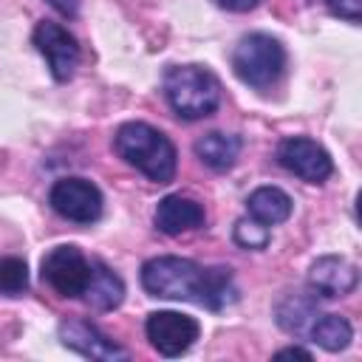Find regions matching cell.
I'll return each mask as SVG.
<instances>
[{
	"mask_svg": "<svg viewBox=\"0 0 362 362\" xmlns=\"http://www.w3.org/2000/svg\"><path fill=\"white\" fill-rule=\"evenodd\" d=\"M141 286L153 297L198 303L209 311H221L238 300L232 272L223 266H201L189 257L161 255L141 266Z\"/></svg>",
	"mask_w": 362,
	"mask_h": 362,
	"instance_id": "cell-1",
	"label": "cell"
},
{
	"mask_svg": "<svg viewBox=\"0 0 362 362\" xmlns=\"http://www.w3.org/2000/svg\"><path fill=\"white\" fill-rule=\"evenodd\" d=\"M113 147L130 167L144 173L150 181H158V184L173 181L178 167V153L161 130L144 122H127L116 130Z\"/></svg>",
	"mask_w": 362,
	"mask_h": 362,
	"instance_id": "cell-2",
	"label": "cell"
},
{
	"mask_svg": "<svg viewBox=\"0 0 362 362\" xmlns=\"http://www.w3.org/2000/svg\"><path fill=\"white\" fill-rule=\"evenodd\" d=\"M164 96L175 110V116L192 122L218 110L221 85L215 74L201 65H173L164 74Z\"/></svg>",
	"mask_w": 362,
	"mask_h": 362,
	"instance_id": "cell-3",
	"label": "cell"
},
{
	"mask_svg": "<svg viewBox=\"0 0 362 362\" xmlns=\"http://www.w3.org/2000/svg\"><path fill=\"white\" fill-rule=\"evenodd\" d=\"M232 68L240 82L252 88H272L286 68V48L272 34H246L232 51Z\"/></svg>",
	"mask_w": 362,
	"mask_h": 362,
	"instance_id": "cell-4",
	"label": "cell"
},
{
	"mask_svg": "<svg viewBox=\"0 0 362 362\" xmlns=\"http://www.w3.org/2000/svg\"><path fill=\"white\" fill-rule=\"evenodd\" d=\"M93 263L76 246H54L42 257V280L62 297H82L90 283Z\"/></svg>",
	"mask_w": 362,
	"mask_h": 362,
	"instance_id": "cell-5",
	"label": "cell"
},
{
	"mask_svg": "<svg viewBox=\"0 0 362 362\" xmlns=\"http://www.w3.org/2000/svg\"><path fill=\"white\" fill-rule=\"evenodd\" d=\"M48 201H51L54 212H59L62 218H68L74 223H93L102 215V192L96 189V184H90L88 178H79V175L59 178L51 187Z\"/></svg>",
	"mask_w": 362,
	"mask_h": 362,
	"instance_id": "cell-6",
	"label": "cell"
},
{
	"mask_svg": "<svg viewBox=\"0 0 362 362\" xmlns=\"http://www.w3.org/2000/svg\"><path fill=\"white\" fill-rule=\"evenodd\" d=\"M150 345L161 356H181L192 348V342L201 334L198 320L181 314V311H153L144 322Z\"/></svg>",
	"mask_w": 362,
	"mask_h": 362,
	"instance_id": "cell-7",
	"label": "cell"
},
{
	"mask_svg": "<svg viewBox=\"0 0 362 362\" xmlns=\"http://www.w3.org/2000/svg\"><path fill=\"white\" fill-rule=\"evenodd\" d=\"M34 45L48 59V68L57 82H68L74 76V71L79 65V45L68 28H62L59 23L42 20L34 28Z\"/></svg>",
	"mask_w": 362,
	"mask_h": 362,
	"instance_id": "cell-8",
	"label": "cell"
},
{
	"mask_svg": "<svg viewBox=\"0 0 362 362\" xmlns=\"http://www.w3.org/2000/svg\"><path fill=\"white\" fill-rule=\"evenodd\" d=\"M277 161L308 184H322L334 173V161L325 153V147H320L314 139H305V136H291L280 141Z\"/></svg>",
	"mask_w": 362,
	"mask_h": 362,
	"instance_id": "cell-9",
	"label": "cell"
},
{
	"mask_svg": "<svg viewBox=\"0 0 362 362\" xmlns=\"http://www.w3.org/2000/svg\"><path fill=\"white\" fill-rule=\"evenodd\" d=\"M59 339H62L65 348H71V351H76L79 356H88V359H102V362L127 359V351L122 345H116L107 334H102L88 320H65L59 325Z\"/></svg>",
	"mask_w": 362,
	"mask_h": 362,
	"instance_id": "cell-10",
	"label": "cell"
},
{
	"mask_svg": "<svg viewBox=\"0 0 362 362\" xmlns=\"http://www.w3.org/2000/svg\"><path fill=\"white\" fill-rule=\"evenodd\" d=\"M359 283L356 266L342 255H322L308 269V286L320 297H342L351 294Z\"/></svg>",
	"mask_w": 362,
	"mask_h": 362,
	"instance_id": "cell-11",
	"label": "cell"
},
{
	"mask_svg": "<svg viewBox=\"0 0 362 362\" xmlns=\"http://www.w3.org/2000/svg\"><path fill=\"white\" fill-rule=\"evenodd\" d=\"M204 221H206L204 206L187 195H167L156 206V226L164 235H181V232L201 229Z\"/></svg>",
	"mask_w": 362,
	"mask_h": 362,
	"instance_id": "cell-12",
	"label": "cell"
},
{
	"mask_svg": "<svg viewBox=\"0 0 362 362\" xmlns=\"http://www.w3.org/2000/svg\"><path fill=\"white\" fill-rule=\"evenodd\" d=\"M246 209L255 221H260L266 226H274V223H283V221L291 218L294 201L280 187H257L246 198Z\"/></svg>",
	"mask_w": 362,
	"mask_h": 362,
	"instance_id": "cell-13",
	"label": "cell"
},
{
	"mask_svg": "<svg viewBox=\"0 0 362 362\" xmlns=\"http://www.w3.org/2000/svg\"><path fill=\"white\" fill-rule=\"evenodd\" d=\"M88 300L90 308L96 311H113L122 300H124V283L119 274H113L105 263H93V272H90V283L82 294Z\"/></svg>",
	"mask_w": 362,
	"mask_h": 362,
	"instance_id": "cell-14",
	"label": "cell"
},
{
	"mask_svg": "<svg viewBox=\"0 0 362 362\" xmlns=\"http://www.w3.org/2000/svg\"><path fill=\"white\" fill-rule=\"evenodd\" d=\"M238 153H240V136H232V133L212 130V133H206V136H201V139L195 141V156H198L206 167H212V170H218V173L229 170V167L235 164Z\"/></svg>",
	"mask_w": 362,
	"mask_h": 362,
	"instance_id": "cell-15",
	"label": "cell"
},
{
	"mask_svg": "<svg viewBox=\"0 0 362 362\" xmlns=\"http://www.w3.org/2000/svg\"><path fill=\"white\" fill-rule=\"evenodd\" d=\"M308 334H311V339L320 348H325V351H342V348H348V342L354 337V328L339 314H317V320L311 322Z\"/></svg>",
	"mask_w": 362,
	"mask_h": 362,
	"instance_id": "cell-16",
	"label": "cell"
},
{
	"mask_svg": "<svg viewBox=\"0 0 362 362\" xmlns=\"http://www.w3.org/2000/svg\"><path fill=\"white\" fill-rule=\"evenodd\" d=\"M314 320H317V303L311 297L291 294L277 305V322L288 334H305L311 328L308 322H314Z\"/></svg>",
	"mask_w": 362,
	"mask_h": 362,
	"instance_id": "cell-17",
	"label": "cell"
},
{
	"mask_svg": "<svg viewBox=\"0 0 362 362\" xmlns=\"http://www.w3.org/2000/svg\"><path fill=\"white\" fill-rule=\"evenodd\" d=\"M28 288V266L23 257H0V294L17 297Z\"/></svg>",
	"mask_w": 362,
	"mask_h": 362,
	"instance_id": "cell-18",
	"label": "cell"
},
{
	"mask_svg": "<svg viewBox=\"0 0 362 362\" xmlns=\"http://www.w3.org/2000/svg\"><path fill=\"white\" fill-rule=\"evenodd\" d=\"M269 240H272L269 226L260 223V221H255L252 215H249V218H240V221L235 223V243H238V246L257 252V249H266Z\"/></svg>",
	"mask_w": 362,
	"mask_h": 362,
	"instance_id": "cell-19",
	"label": "cell"
},
{
	"mask_svg": "<svg viewBox=\"0 0 362 362\" xmlns=\"http://www.w3.org/2000/svg\"><path fill=\"white\" fill-rule=\"evenodd\" d=\"M325 6L331 8V14H337L348 23H359V17H362V0H325Z\"/></svg>",
	"mask_w": 362,
	"mask_h": 362,
	"instance_id": "cell-20",
	"label": "cell"
},
{
	"mask_svg": "<svg viewBox=\"0 0 362 362\" xmlns=\"http://www.w3.org/2000/svg\"><path fill=\"white\" fill-rule=\"evenodd\" d=\"M221 8H226V11H249V8H255L260 0H215Z\"/></svg>",
	"mask_w": 362,
	"mask_h": 362,
	"instance_id": "cell-21",
	"label": "cell"
},
{
	"mask_svg": "<svg viewBox=\"0 0 362 362\" xmlns=\"http://www.w3.org/2000/svg\"><path fill=\"white\" fill-rule=\"evenodd\" d=\"M62 17H76V11H79V0H48Z\"/></svg>",
	"mask_w": 362,
	"mask_h": 362,
	"instance_id": "cell-22",
	"label": "cell"
},
{
	"mask_svg": "<svg viewBox=\"0 0 362 362\" xmlns=\"http://www.w3.org/2000/svg\"><path fill=\"white\" fill-rule=\"evenodd\" d=\"M274 356H277V359H291V356H294V359H311V354H308L305 348H297V345H291V348H280Z\"/></svg>",
	"mask_w": 362,
	"mask_h": 362,
	"instance_id": "cell-23",
	"label": "cell"
}]
</instances>
